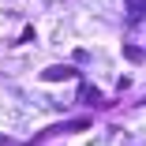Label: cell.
<instances>
[{"label":"cell","instance_id":"cell-3","mask_svg":"<svg viewBox=\"0 0 146 146\" xmlns=\"http://www.w3.org/2000/svg\"><path fill=\"white\" fill-rule=\"evenodd\" d=\"M124 56H127V60H131V64H139V60H142V52H139L135 45H127V52H124Z\"/></svg>","mask_w":146,"mask_h":146},{"label":"cell","instance_id":"cell-4","mask_svg":"<svg viewBox=\"0 0 146 146\" xmlns=\"http://www.w3.org/2000/svg\"><path fill=\"white\" fill-rule=\"evenodd\" d=\"M135 11H146V0H135Z\"/></svg>","mask_w":146,"mask_h":146},{"label":"cell","instance_id":"cell-2","mask_svg":"<svg viewBox=\"0 0 146 146\" xmlns=\"http://www.w3.org/2000/svg\"><path fill=\"white\" fill-rule=\"evenodd\" d=\"M79 101H86V105H94V101H101V94L94 90V86H86V82H82V86H79Z\"/></svg>","mask_w":146,"mask_h":146},{"label":"cell","instance_id":"cell-1","mask_svg":"<svg viewBox=\"0 0 146 146\" xmlns=\"http://www.w3.org/2000/svg\"><path fill=\"white\" fill-rule=\"evenodd\" d=\"M41 79H45V82H64V79H79V68H75V64H52V68H45V71H41Z\"/></svg>","mask_w":146,"mask_h":146}]
</instances>
